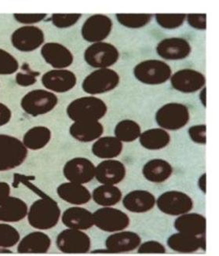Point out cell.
I'll use <instances>...</instances> for the list:
<instances>
[{
	"label": "cell",
	"instance_id": "3",
	"mask_svg": "<svg viewBox=\"0 0 219 256\" xmlns=\"http://www.w3.org/2000/svg\"><path fill=\"white\" fill-rule=\"evenodd\" d=\"M134 75L139 82L146 85L164 84L170 79L172 70L164 60L148 59L136 64Z\"/></svg>",
	"mask_w": 219,
	"mask_h": 256
},
{
	"label": "cell",
	"instance_id": "13",
	"mask_svg": "<svg viewBox=\"0 0 219 256\" xmlns=\"http://www.w3.org/2000/svg\"><path fill=\"white\" fill-rule=\"evenodd\" d=\"M44 41V31L37 26H22L11 36V44L22 52H34L42 46Z\"/></svg>",
	"mask_w": 219,
	"mask_h": 256
},
{
	"label": "cell",
	"instance_id": "28",
	"mask_svg": "<svg viewBox=\"0 0 219 256\" xmlns=\"http://www.w3.org/2000/svg\"><path fill=\"white\" fill-rule=\"evenodd\" d=\"M173 174V168L169 162L162 159H152L142 168L144 178L154 183H162L170 178Z\"/></svg>",
	"mask_w": 219,
	"mask_h": 256
},
{
	"label": "cell",
	"instance_id": "12",
	"mask_svg": "<svg viewBox=\"0 0 219 256\" xmlns=\"http://www.w3.org/2000/svg\"><path fill=\"white\" fill-rule=\"evenodd\" d=\"M112 30V22L104 14H94L89 16L81 28V35L86 42H104L110 36Z\"/></svg>",
	"mask_w": 219,
	"mask_h": 256
},
{
	"label": "cell",
	"instance_id": "5",
	"mask_svg": "<svg viewBox=\"0 0 219 256\" xmlns=\"http://www.w3.org/2000/svg\"><path fill=\"white\" fill-rule=\"evenodd\" d=\"M120 77L112 68H99L86 76L82 84V90L90 96H98L114 90L119 86Z\"/></svg>",
	"mask_w": 219,
	"mask_h": 256
},
{
	"label": "cell",
	"instance_id": "48",
	"mask_svg": "<svg viewBox=\"0 0 219 256\" xmlns=\"http://www.w3.org/2000/svg\"><path fill=\"white\" fill-rule=\"evenodd\" d=\"M200 100L204 106L206 107V88H203L201 89L200 94Z\"/></svg>",
	"mask_w": 219,
	"mask_h": 256
},
{
	"label": "cell",
	"instance_id": "35",
	"mask_svg": "<svg viewBox=\"0 0 219 256\" xmlns=\"http://www.w3.org/2000/svg\"><path fill=\"white\" fill-rule=\"evenodd\" d=\"M116 16L120 24L133 30L144 27L152 18V15L147 14H117Z\"/></svg>",
	"mask_w": 219,
	"mask_h": 256
},
{
	"label": "cell",
	"instance_id": "23",
	"mask_svg": "<svg viewBox=\"0 0 219 256\" xmlns=\"http://www.w3.org/2000/svg\"><path fill=\"white\" fill-rule=\"evenodd\" d=\"M176 230L186 234L203 236L206 234V218L198 213H186L179 216L174 224Z\"/></svg>",
	"mask_w": 219,
	"mask_h": 256
},
{
	"label": "cell",
	"instance_id": "42",
	"mask_svg": "<svg viewBox=\"0 0 219 256\" xmlns=\"http://www.w3.org/2000/svg\"><path fill=\"white\" fill-rule=\"evenodd\" d=\"M206 130L205 124L194 125L188 128V136L194 142L205 144L206 142Z\"/></svg>",
	"mask_w": 219,
	"mask_h": 256
},
{
	"label": "cell",
	"instance_id": "31",
	"mask_svg": "<svg viewBox=\"0 0 219 256\" xmlns=\"http://www.w3.org/2000/svg\"><path fill=\"white\" fill-rule=\"evenodd\" d=\"M139 142L146 150H160L170 144V136L162 128H152L141 134Z\"/></svg>",
	"mask_w": 219,
	"mask_h": 256
},
{
	"label": "cell",
	"instance_id": "1",
	"mask_svg": "<svg viewBox=\"0 0 219 256\" xmlns=\"http://www.w3.org/2000/svg\"><path fill=\"white\" fill-rule=\"evenodd\" d=\"M28 220L35 229L48 230L58 224L60 209L57 202L46 198L34 202L28 212Z\"/></svg>",
	"mask_w": 219,
	"mask_h": 256
},
{
	"label": "cell",
	"instance_id": "15",
	"mask_svg": "<svg viewBox=\"0 0 219 256\" xmlns=\"http://www.w3.org/2000/svg\"><path fill=\"white\" fill-rule=\"evenodd\" d=\"M95 168L96 166L89 159L73 158L64 165L63 174L68 182L82 185L94 178Z\"/></svg>",
	"mask_w": 219,
	"mask_h": 256
},
{
	"label": "cell",
	"instance_id": "43",
	"mask_svg": "<svg viewBox=\"0 0 219 256\" xmlns=\"http://www.w3.org/2000/svg\"><path fill=\"white\" fill-rule=\"evenodd\" d=\"M46 14H14V18L20 24L32 26L46 18Z\"/></svg>",
	"mask_w": 219,
	"mask_h": 256
},
{
	"label": "cell",
	"instance_id": "16",
	"mask_svg": "<svg viewBox=\"0 0 219 256\" xmlns=\"http://www.w3.org/2000/svg\"><path fill=\"white\" fill-rule=\"evenodd\" d=\"M156 53L168 60H184L192 52V46L186 38L172 37L162 40L157 44Z\"/></svg>",
	"mask_w": 219,
	"mask_h": 256
},
{
	"label": "cell",
	"instance_id": "34",
	"mask_svg": "<svg viewBox=\"0 0 219 256\" xmlns=\"http://www.w3.org/2000/svg\"><path fill=\"white\" fill-rule=\"evenodd\" d=\"M114 134L115 137L122 142H132L139 138L141 136V126L136 121L124 120L117 124Z\"/></svg>",
	"mask_w": 219,
	"mask_h": 256
},
{
	"label": "cell",
	"instance_id": "4",
	"mask_svg": "<svg viewBox=\"0 0 219 256\" xmlns=\"http://www.w3.org/2000/svg\"><path fill=\"white\" fill-rule=\"evenodd\" d=\"M27 156L28 148L18 138L0 134V172L16 168Z\"/></svg>",
	"mask_w": 219,
	"mask_h": 256
},
{
	"label": "cell",
	"instance_id": "49",
	"mask_svg": "<svg viewBox=\"0 0 219 256\" xmlns=\"http://www.w3.org/2000/svg\"><path fill=\"white\" fill-rule=\"evenodd\" d=\"M93 252L94 253H110V251H108V249L106 248V250H102V249H100V250H95Z\"/></svg>",
	"mask_w": 219,
	"mask_h": 256
},
{
	"label": "cell",
	"instance_id": "33",
	"mask_svg": "<svg viewBox=\"0 0 219 256\" xmlns=\"http://www.w3.org/2000/svg\"><path fill=\"white\" fill-rule=\"evenodd\" d=\"M52 139V132L49 128L37 126L31 128L24 134L23 144L28 150H38L44 148Z\"/></svg>",
	"mask_w": 219,
	"mask_h": 256
},
{
	"label": "cell",
	"instance_id": "26",
	"mask_svg": "<svg viewBox=\"0 0 219 256\" xmlns=\"http://www.w3.org/2000/svg\"><path fill=\"white\" fill-rule=\"evenodd\" d=\"M62 221L66 227L80 230H86L94 226L93 214L84 208L67 209L62 216Z\"/></svg>",
	"mask_w": 219,
	"mask_h": 256
},
{
	"label": "cell",
	"instance_id": "29",
	"mask_svg": "<svg viewBox=\"0 0 219 256\" xmlns=\"http://www.w3.org/2000/svg\"><path fill=\"white\" fill-rule=\"evenodd\" d=\"M124 144L117 138L106 136L99 138L92 146L94 155L100 159L110 160L118 158L122 154Z\"/></svg>",
	"mask_w": 219,
	"mask_h": 256
},
{
	"label": "cell",
	"instance_id": "47",
	"mask_svg": "<svg viewBox=\"0 0 219 256\" xmlns=\"http://www.w3.org/2000/svg\"><path fill=\"white\" fill-rule=\"evenodd\" d=\"M206 173H204L198 181V186H199L200 190L204 194H206Z\"/></svg>",
	"mask_w": 219,
	"mask_h": 256
},
{
	"label": "cell",
	"instance_id": "7",
	"mask_svg": "<svg viewBox=\"0 0 219 256\" xmlns=\"http://www.w3.org/2000/svg\"><path fill=\"white\" fill-rule=\"evenodd\" d=\"M57 96L49 90H33L26 94L20 102L22 110L32 116H38L52 112L57 106Z\"/></svg>",
	"mask_w": 219,
	"mask_h": 256
},
{
	"label": "cell",
	"instance_id": "39",
	"mask_svg": "<svg viewBox=\"0 0 219 256\" xmlns=\"http://www.w3.org/2000/svg\"><path fill=\"white\" fill-rule=\"evenodd\" d=\"M81 16V14H54L52 16V20L55 27L68 28L76 24Z\"/></svg>",
	"mask_w": 219,
	"mask_h": 256
},
{
	"label": "cell",
	"instance_id": "32",
	"mask_svg": "<svg viewBox=\"0 0 219 256\" xmlns=\"http://www.w3.org/2000/svg\"><path fill=\"white\" fill-rule=\"evenodd\" d=\"M92 198L97 204L102 207H112L120 202L122 194L114 185H100L94 190Z\"/></svg>",
	"mask_w": 219,
	"mask_h": 256
},
{
	"label": "cell",
	"instance_id": "20",
	"mask_svg": "<svg viewBox=\"0 0 219 256\" xmlns=\"http://www.w3.org/2000/svg\"><path fill=\"white\" fill-rule=\"evenodd\" d=\"M142 244L138 234L132 231H119L110 235L106 240V248L110 253L130 252L134 251Z\"/></svg>",
	"mask_w": 219,
	"mask_h": 256
},
{
	"label": "cell",
	"instance_id": "46",
	"mask_svg": "<svg viewBox=\"0 0 219 256\" xmlns=\"http://www.w3.org/2000/svg\"><path fill=\"white\" fill-rule=\"evenodd\" d=\"M10 194V187L9 184L4 182H0V204L8 199Z\"/></svg>",
	"mask_w": 219,
	"mask_h": 256
},
{
	"label": "cell",
	"instance_id": "17",
	"mask_svg": "<svg viewBox=\"0 0 219 256\" xmlns=\"http://www.w3.org/2000/svg\"><path fill=\"white\" fill-rule=\"evenodd\" d=\"M42 85L50 92L66 93L76 85V76L68 70H53L42 76Z\"/></svg>",
	"mask_w": 219,
	"mask_h": 256
},
{
	"label": "cell",
	"instance_id": "30",
	"mask_svg": "<svg viewBox=\"0 0 219 256\" xmlns=\"http://www.w3.org/2000/svg\"><path fill=\"white\" fill-rule=\"evenodd\" d=\"M27 204L22 200L14 196H9L0 204V221L16 222L27 216Z\"/></svg>",
	"mask_w": 219,
	"mask_h": 256
},
{
	"label": "cell",
	"instance_id": "11",
	"mask_svg": "<svg viewBox=\"0 0 219 256\" xmlns=\"http://www.w3.org/2000/svg\"><path fill=\"white\" fill-rule=\"evenodd\" d=\"M156 204L161 212L172 216H179L190 212L194 208L192 198L184 192L172 190L164 192Z\"/></svg>",
	"mask_w": 219,
	"mask_h": 256
},
{
	"label": "cell",
	"instance_id": "18",
	"mask_svg": "<svg viewBox=\"0 0 219 256\" xmlns=\"http://www.w3.org/2000/svg\"><path fill=\"white\" fill-rule=\"evenodd\" d=\"M42 58L54 70H66L73 63L74 56L70 49L59 42H46L41 48Z\"/></svg>",
	"mask_w": 219,
	"mask_h": 256
},
{
	"label": "cell",
	"instance_id": "21",
	"mask_svg": "<svg viewBox=\"0 0 219 256\" xmlns=\"http://www.w3.org/2000/svg\"><path fill=\"white\" fill-rule=\"evenodd\" d=\"M168 246L176 252L194 253L201 248L205 250L206 238L205 235L194 236L178 232L168 238Z\"/></svg>",
	"mask_w": 219,
	"mask_h": 256
},
{
	"label": "cell",
	"instance_id": "38",
	"mask_svg": "<svg viewBox=\"0 0 219 256\" xmlns=\"http://www.w3.org/2000/svg\"><path fill=\"white\" fill-rule=\"evenodd\" d=\"M18 68V62L13 55L0 48V75H11Z\"/></svg>",
	"mask_w": 219,
	"mask_h": 256
},
{
	"label": "cell",
	"instance_id": "24",
	"mask_svg": "<svg viewBox=\"0 0 219 256\" xmlns=\"http://www.w3.org/2000/svg\"><path fill=\"white\" fill-rule=\"evenodd\" d=\"M72 137L81 142H92L102 137L104 126L99 121L74 122L70 128Z\"/></svg>",
	"mask_w": 219,
	"mask_h": 256
},
{
	"label": "cell",
	"instance_id": "45",
	"mask_svg": "<svg viewBox=\"0 0 219 256\" xmlns=\"http://www.w3.org/2000/svg\"><path fill=\"white\" fill-rule=\"evenodd\" d=\"M12 118L11 110L6 104L0 102V126L8 124Z\"/></svg>",
	"mask_w": 219,
	"mask_h": 256
},
{
	"label": "cell",
	"instance_id": "6",
	"mask_svg": "<svg viewBox=\"0 0 219 256\" xmlns=\"http://www.w3.org/2000/svg\"><path fill=\"white\" fill-rule=\"evenodd\" d=\"M155 119L157 124L164 130H180L190 121V110L182 103H166L158 110Z\"/></svg>",
	"mask_w": 219,
	"mask_h": 256
},
{
	"label": "cell",
	"instance_id": "44",
	"mask_svg": "<svg viewBox=\"0 0 219 256\" xmlns=\"http://www.w3.org/2000/svg\"><path fill=\"white\" fill-rule=\"evenodd\" d=\"M206 16L205 14H190L186 15L187 23L192 28L198 30H205L206 28Z\"/></svg>",
	"mask_w": 219,
	"mask_h": 256
},
{
	"label": "cell",
	"instance_id": "8",
	"mask_svg": "<svg viewBox=\"0 0 219 256\" xmlns=\"http://www.w3.org/2000/svg\"><path fill=\"white\" fill-rule=\"evenodd\" d=\"M119 58V50L110 42L92 44L84 52V60L86 64L97 70L110 68Z\"/></svg>",
	"mask_w": 219,
	"mask_h": 256
},
{
	"label": "cell",
	"instance_id": "40",
	"mask_svg": "<svg viewBox=\"0 0 219 256\" xmlns=\"http://www.w3.org/2000/svg\"><path fill=\"white\" fill-rule=\"evenodd\" d=\"M38 76V72L33 71L28 64H24L22 67V71L16 74V82L19 86H32L36 82Z\"/></svg>",
	"mask_w": 219,
	"mask_h": 256
},
{
	"label": "cell",
	"instance_id": "14",
	"mask_svg": "<svg viewBox=\"0 0 219 256\" xmlns=\"http://www.w3.org/2000/svg\"><path fill=\"white\" fill-rule=\"evenodd\" d=\"M172 88L182 93L190 94L204 88L206 78L200 72L192 68L178 70L170 77Z\"/></svg>",
	"mask_w": 219,
	"mask_h": 256
},
{
	"label": "cell",
	"instance_id": "10",
	"mask_svg": "<svg viewBox=\"0 0 219 256\" xmlns=\"http://www.w3.org/2000/svg\"><path fill=\"white\" fill-rule=\"evenodd\" d=\"M56 244L66 254H86L92 247V240L82 230L68 228L59 234Z\"/></svg>",
	"mask_w": 219,
	"mask_h": 256
},
{
	"label": "cell",
	"instance_id": "36",
	"mask_svg": "<svg viewBox=\"0 0 219 256\" xmlns=\"http://www.w3.org/2000/svg\"><path fill=\"white\" fill-rule=\"evenodd\" d=\"M156 22L165 30H176L184 24L186 19L184 14H157L155 15Z\"/></svg>",
	"mask_w": 219,
	"mask_h": 256
},
{
	"label": "cell",
	"instance_id": "22",
	"mask_svg": "<svg viewBox=\"0 0 219 256\" xmlns=\"http://www.w3.org/2000/svg\"><path fill=\"white\" fill-rule=\"evenodd\" d=\"M156 200L154 194L146 190H134L122 199L124 207L133 213L148 212L155 207Z\"/></svg>",
	"mask_w": 219,
	"mask_h": 256
},
{
	"label": "cell",
	"instance_id": "9",
	"mask_svg": "<svg viewBox=\"0 0 219 256\" xmlns=\"http://www.w3.org/2000/svg\"><path fill=\"white\" fill-rule=\"evenodd\" d=\"M94 224L100 230L116 232L124 230L130 225L129 216L119 209L103 207L93 213Z\"/></svg>",
	"mask_w": 219,
	"mask_h": 256
},
{
	"label": "cell",
	"instance_id": "27",
	"mask_svg": "<svg viewBox=\"0 0 219 256\" xmlns=\"http://www.w3.org/2000/svg\"><path fill=\"white\" fill-rule=\"evenodd\" d=\"M52 240L46 234L42 232H30L24 236L18 247L20 254H44L49 251Z\"/></svg>",
	"mask_w": 219,
	"mask_h": 256
},
{
	"label": "cell",
	"instance_id": "2",
	"mask_svg": "<svg viewBox=\"0 0 219 256\" xmlns=\"http://www.w3.org/2000/svg\"><path fill=\"white\" fill-rule=\"evenodd\" d=\"M108 112L104 101L94 96L78 98L72 102L66 110L68 118L74 122L99 121Z\"/></svg>",
	"mask_w": 219,
	"mask_h": 256
},
{
	"label": "cell",
	"instance_id": "41",
	"mask_svg": "<svg viewBox=\"0 0 219 256\" xmlns=\"http://www.w3.org/2000/svg\"><path fill=\"white\" fill-rule=\"evenodd\" d=\"M139 254H164L166 248L164 244L156 240H148L141 244L138 248Z\"/></svg>",
	"mask_w": 219,
	"mask_h": 256
},
{
	"label": "cell",
	"instance_id": "19",
	"mask_svg": "<svg viewBox=\"0 0 219 256\" xmlns=\"http://www.w3.org/2000/svg\"><path fill=\"white\" fill-rule=\"evenodd\" d=\"M125 165L116 160H104L95 168V178L103 185H116L126 177Z\"/></svg>",
	"mask_w": 219,
	"mask_h": 256
},
{
	"label": "cell",
	"instance_id": "25",
	"mask_svg": "<svg viewBox=\"0 0 219 256\" xmlns=\"http://www.w3.org/2000/svg\"><path fill=\"white\" fill-rule=\"evenodd\" d=\"M57 194L60 199L73 205H82L92 200V194L82 184L68 182L60 184L57 188Z\"/></svg>",
	"mask_w": 219,
	"mask_h": 256
},
{
	"label": "cell",
	"instance_id": "37",
	"mask_svg": "<svg viewBox=\"0 0 219 256\" xmlns=\"http://www.w3.org/2000/svg\"><path fill=\"white\" fill-rule=\"evenodd\" d=\"M20 242V234L14 227L8 224H0V248H11Z\"/></svg>",
	"mask_w": 219,
	"mask_h": 256
}]
</instances>
